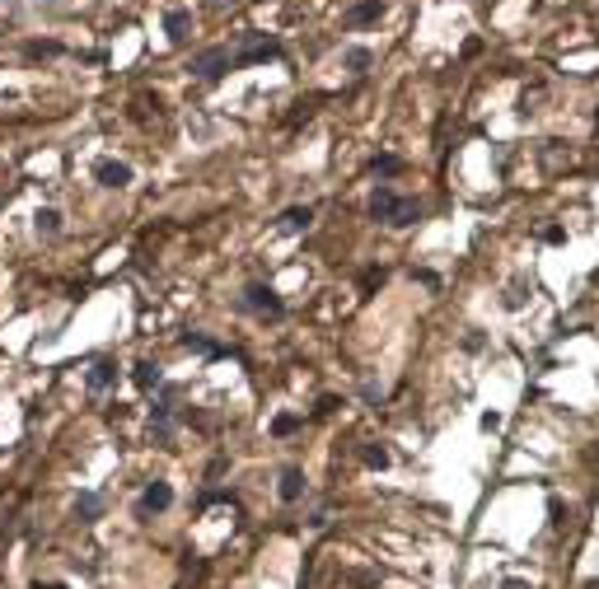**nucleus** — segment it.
<instances>
[{"label": "nucleus", "mask_w": 599, "mask_h": 589, "mask_svg": "<svg viewBox=\"0 0 599 589\" xmlns=\"http://www.w3.org/2000/svg\"><path fill=\"white\" fill-rule=\"evenodd\" d=\"M75 514H80V519H99V514H103V500L99 496H80L75 500Z\"/></svg>", "instance_id": "obj_12"}, {"label": "nucleus", "mask_w": 599, "mask_h": 589, "mask_svg": "<svg viewBox=\"0 0 599 589\" xmlns=\"http://www.w3.org/2000/svg\"><path fill=\"white\" fill-rule=\"evenodd\" d=\"M370 215H374V220H384V225H394V229H403V225H417L421 206L412 197H398L394 188H379L370 197Z\"/></svg>", "instance_id": "obj_1"}, {"label": "nucleus", "mask_w": 599, "mask_h": 589, "mask_svg": "<svg viewBox=\"0 0 599 589\" xmlns=\"http://www.w3.org/2000/svg\"><path fill=\"white\" fill-rule=\"evenodd\" d=\"M361 458H365V468H389V449H379V445H370Z\"/></svg>", "instance_id": "obj_16"}, {"label": "nucleus", "mask_w": 599, "mask_h": 589, "mask_svg": "<svg viewBox=\"0 0 599 589\" xmlns=\"http://www.w3.org/2000/svg\"><path fill=\"white\" fill-rule=\"evenodd\" d=\"M295 426H300V416H291V411H286V416H276V421H271V435H291Z\"/></svg>", "instance_id": "obj_17"}, {"label": "nucleus", "mask_w": 599, "mask_h": 589, "mask_svg": "<svg viewBox=\"0 0 599 589\" xmlns=\"http://www.w3.org/2000/svg\"><path fill=\"white\" fill-rule=\"evenodd\" d=\"M379 14H384V5H379V0H361V5H351L347 23H370V19H379Z\"/></svg>", "instance_id": "obj_9"}, {"label": "nucleus", "mask_w": 599, "mask_h": 589, "mask_svg": "<svg viewBox=\"0 0 599 589\" xmlns=\"http://www.w3.org/2000/svg\"><path fill=\"white\" fill-rule=\"evenodd\" d=\"M239 309H253V313H281V300H276V290L271 286H249L244 290V300H239Z\"/></svg>", "instance_id": "obj_3"}, {"label": "nucleus", "mask_w": 599, "mask_h": 589, "mask_svg": "<svg viewBox=\"0 0 599 589\" xmlns=\"http://www.w3.org/2000/svg\"><path fill=\"white\" fill-rule=\"evenodd\" d=\"M108 384H117V365H113V360H94V369H90V389H94V393H103Z\"/></svg>", "instance_id": "obj_7"}, {"label": "nucleus", "mask_w": 599, "mask_h": 589, "mask_svg": "<svg viewBox=\"0 0 599 589\" xmlns=\"http://www.w3.org/2000/svg\"><path fill=\"white\" fill-rule=\"evenodd\" d=\"M23 52H28V56H57L61 47H57V43H28Z\"/></svg>", "instance_id": "obj_19"}, {"label": "nucleus", "mask_w": 599, "mask_h": 589, "mask_svg": "<svg viewBox=\"0 0 599 589\" xmlns=\"http://www.w3.org/2000/svg\"><path fill=\"white\" fill-rule=\"evenodd\" d=\"M370 66V52L365 47H347V70H365Z\"/></svg>", "instance_id": "obj_15"}, {"label": "nucleus", "mask_w": 599, "mask_h": 589, "mask_svg": "<svg viewBox=\"0 0 599 589\" xmlns=\"http://www.w3.org/2000/svg\"><path fill=\"white\" fill-rule=\"evenodd\" d=\"M38 229H43V234H57V229H61V211H52V206H47V211H38Z\"/></svg>", "instance_id": "obj_14"}, {"label": "nucleus", "mask_w": 599, "mask_h": 589, "mask_svg": "<svg viewBox=\"0 0 599 589\" xmlns=\"http://www.w3.org/2000/svg\"><path fill=\"white\" fill-rule=\"evenodd\" d=\"M188 23H193V14H188V10H173L169 19H164V28H169V38H183V28H188Z\"/></svg>", "instance_id": "obj_13"}, {"label": "nucleus", "mask_w": 599, "mask_h": 589, "mask_svg": "<svg viewBox=\"0 0 599 589\" xmlns=\"http://www.w3.org/2000/svg\"><path fill=\"white\" fill-rule=\"evenodd\" d=\"M230 66H234V56H230L225 47H215V52H206V56H197V61H193V70H197L202 80H220Z\"/></svg>", "instance_id": "obj_4"}, {"label": "nucleus", "mask_w": 599, "mask_h": 589, "mask_svg": "<svg viewBox=\"0 0 599 589\" xmlns=\"http://www.w3.org/2000/svg\"><path fill=\"white\" fill-rule=\"evenodd\" d=\"M131 379H136V389H146V393H150V389H159V365H136V374H131Z\"/></svg>", "instance_id": "obj_11"}, {"label": "nucleus", "mask_w": 599, "mask_h": 589, "mask_svg": "<svg viewBox=\"0 0 599 589\" xmlns=\"http://www.w3.org/2000/svg\"><path fill=\"white\" fill-rule=\"evenodd\" d=\"M374 173H379V178H394V173H398V159H394V155L374 159Z\"/></svg>", "instance_id": "obj_18"}, {"label": "nucleus", "mask_w": 599, "mask_h": 589, "mask_svg": "<svg viewBox=\"0 0 599 589\" xmlns=\"http://www.w3.org/2000/svg\"><path fill=\"white\" fill-rule=\"evenodd\" d=\"M173 505V487L169 482H150L146 491H141V500H136V514H159Z\"/></svg>", "instance_id": "obj_2"}, {"label": "nucleus", "mask_w": 599, "mask_h": 589, "mask_svg": "<svg viewBox=\"0 0 599 589\" xmlns=\"http://www.w3.org/2000/svg\"><path fill=\"white\" fill-rule=\"evenodd\" d=\"M94 178H99L103 188H126V183H131V164H122V159H99V164H94Z\"/></svg>", "instance_id": "obj_5"}, {"label": "nucleus", "mask_w": 599, "mask_h": 589, "mask_svg": "<svg viewBox=\"0 0 599 589\" xmlns=\"http://www.w3.org/2000/svg\"><path fill=\"white\" fill-rule=\"evenodd\" d=\"M183 346H193V351H202V356H211V360H220V356H230L225 346H215L211 337H202V333H188L183 337Z\"/></svg>", "instance_id": "obj_8"}, {"label": "nucleus", "mask_w": 599, "mask_h": 589, "mask_svg": "<svg viewBox=\"0 0 599 589\" xmlns=\"http://www.w3.org/2000/svg\"><path fill=\"white\" fill-rule=\"evenodd\" d=\"M501 589H529V585H524V580H506V585H501Z\"/></svg>", "instance_id": "obj_20"}, {"label": "nucleus", "mask_w": 599, "mask_h": 589, "mask_svg": "<svg viewBox=\"0 0 599 589\" xmlns=\"http://www.w3.org/2000/svg\"><path fill=\"white\" fill-rule=\"evenodd\" d=\"M305 496V472L300 468H281V500L291 505V500Z\"/></svg>", "instance_id": "obj_6"}, {"label": "nucleus", "mask_w": 599, "mask_h": 589, "mask_svg": "<svg viewBox=\"0 0 599 589\" xmlns=\"http://www.w3.org/2000/svg\"><path fill=\"white\" fill-rule=\"evenodd\" d=\"M309 220H314V211H309V206H291V211L281 215V229H291V234H295V229H305Z\"/></svg>", "instance_id": "obj_10"}]
</instances>
